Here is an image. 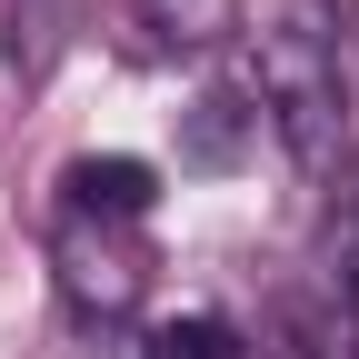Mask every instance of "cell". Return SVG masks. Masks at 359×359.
Here are the masks:
<instances>
[{"mask_svg": "<svg viewBox=\"0 0 359 359\" xmlns=\"http://www.w3.org/2000/svg\"><path fill=\"white\" fill-rule=\"evenodd\" d=\"M70 30H80V0H11V70L50 80L60 50H70Z\"/></svg>", "mask_w": 359, "mask_h": 359, "instance_id": "6", "label": "cell"}, {"mask_svg": "<svg viewBox=\"0 0 359 359\" xmlns=\"http://www.w3.org/2000/svg\"><path fill=\"white\" fill-rule=\"evenodd\" d=\"M150 219H120V210H80L60 200L50 210V280H60V309L80 330H130L150 299Z\"/></svg>", "mask_w": 359, "mask_h": 359, "instance_id": "2", "label": "cell"}, {"mask_svg": "<svg viewBox=\"0 0 359 359\" xmlns=\"http://www.w3.org/2000/svg\"><path fill=\"white\" fill-rule=\"evenodd\" d=\"M140 359H250V339L219 320V309H180V320L140 330Z\"/></svg>", "mask_w": 359, "mask_h": 359, "instance_id": "7", "label": "cell"}, {"mask_svg": "<svg viewBox=\"0 0 359 359\" xmlns=\"http://www.w3.org/2000/svg\"><path fill=\"white\" fill-rule=\"evenodd\" d=\"M160 60H210L240 40V0H130Z\"/></svg>", "mask_w": 359, "mask_h": 359, "instance_id": "3", "label": "cell"}, {"mask_svg": "<svg viewBox=\"0 0 359 359\" xmlns=\"http://www.w3.org/2000/svg\"><path fill=\"white\" fill-rule=\"evenodd\" d=\"M250 100L280 130V150L299 180H339L359 130H349V0H280L259 20V60H250Z\"/></svg>", "mask_w": 359, "mask_h": 359, "instance_id": "1", "label": "cell"}, {"mask_svg": "<svg viewBox=\"0 0 359 359\" xmlns=\"http://www.w3.org/2000/svg\"><path fill=\"white\" fill-rule=\"evenodd\" d=\"M250 90H200L180 110V170H240V140H250Z\"/></svg>", "mask_w": 359, "mask_h": 359, "instance_id": "5", "label": "cell"}, {"mask_svg": "<svg viewBox=\"0 0 359 359\" xmlns=\"http://www.w3.org/2000/svg\"><path fill=\"white\" fill-rule=\"evenodd\" d=\"M60 200H80V210H120V219H150L160 170L130 160V150H80V160L60 170Z\"/></svg>", "mask_w": 359, "mask_h": 359, "instance_id": "4", "label": "cell"}]
</instances>
